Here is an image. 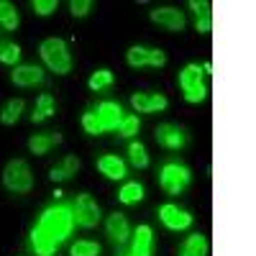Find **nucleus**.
<instances>
[{
    "mask_svg": "<svg viewBox=\"0 0 256 256\" xmlns=\"http://www.w3.org/2000/svg\"><path fill=\"white\" fill-rule=\"evenodd\" d=\"M49 236L56 241V244H64L70 236H72V230H74V218H72V205L67 202H59V205H52L46 208L44 212H41V218L38 223Z\"/></svg>",
    "mask_w": 256,
    "mask_h": 256,
    "instance_id": "nucleus-1",
    "label": "nucleus"
},
{
    "mask_svg": "<svg viewBox=\"0 0 256 256\" xmlns=\"http://www.w3.org/2000/svg\"><path fill=\"white\" fill-rule=\"evenodd\" d=\"M38 54L52 72H56V74H70L72 72V54H70V46L64 38H59V36L44 38L38 46Z\"/></svg>",
    "mask_w": 256,
    "mask_h": 256,
    "instance_id": "nucleus-2",
    "label": "nucleus"
},
{
    "mask_svg": "<svg viewBox=\"0 0 256 256\" xmlns=\"http://www.w3.org/2000/svg\"><path fill=\"white\" fill-rule=\"evenodd\" d=\"M180 88L184 92V100L198 105L208 98V84H205V74L200 64H184L182 72H180Z\"/></svg>",
    "mask_w": 256,
    "mask_h": 256,
    "instance_id": "nucleus-3",
    "label": "nucleus"
},
{
    "mask_svg": "<svg viewBox=\"0 0 256 256\" xmlns=\"http://www.w3.org/2000/svg\"><path fill=\"white\" fill-rule=\"evenodd\" d=\"M3 184L16 195H26L34 190V174L26 159H10L3 169Z\"/></svg>",
    "mask_w": 256,
    "mask_h": 256,
    "instance_id": "nucleus-4",
    "label": "nucleus"
},
{
    "mask_svg": "<svg viewBox=\"0 0 256 256\" xmlns=\"http://www.w3.org/2000/svg\"><path fill=\"white\" fill-rule=\"evenodd\" d=\"M192 182V172L187 164H180V162H166L162 169H159V187L166 192V195H180L184 192Z\"/></svg>",
    "mask_w": 256,
    "mask_h": 256,
    "instance_id": "nucleus-5",
    "label": "nucleus"
},
{
    "mask_svg": "<svg viewBox=\"0 0 256 256\" xmlns=\"http://www.w3.org/2000/svg\"><path fill=\"white\" fill-rule=\"evenodd\" d=\"M72 218H74V226L88 228V230L100 223V208H98V202L92 200V195H88V192L77 195V200H74V205H72Z\"/></svg>",
    "mask_w": 256,
    "mask_h": 256,
    "instance_id": "nucleus-6",
    "label": "nucleus"
},
{
    "mask_svg": "<svg viewBox=\"0 0 256 256\" xmlns=\"http://www.w3.org/2000/svg\"><path fill=\"white\" fill-rule=\"evenodd\" d=\"M126 64L134 70H141V67H164L166 64V54L162 49H152V46H131L126 52Z\"/></svg>",
    "mask_w": 256,
    "mask_h": 256,
    "instance_id": "nucleus-7",
    "label": "nucleus"
},
{
    "mask_svg": "<svg viewBox=\"0 0 256 256\" xmlns=\"http://www.w3.org/2000/svg\"><path fill=\"white\" fill-rule=\"evenodd\" d=\"M154 138L162 148H166V152H177V148H182L187 144V131L182 126H174V123H159L156 131H154Z\"/></svg>",
    "mask_w": 256,
    "mask_h": 256,
    "instance_id": "nucleus-8",
    "label": "nucleus"
},
{
    "mask_svg": "<svg viewBox=\"0 0 256 256\" xmlns=\"http://www.w3.org/2000/svg\"><path fill=\"white\" fill-rule=\"evenodd\" d=\"M148 18L154 20L156 26L166 28V31H172V34H180L184 31L187 26V18L180 8H172V6H164V8H154L152 13H148Z\"/></svg>",
    "mask_w": 256,
    "mask_h": 256,
    "instance_id": "nucleus-9",
    "label": "nucleus"
},
{
    "mask_svg": "<svg viewBox=\"0 0 256 256\" xmlns=\"http://www.w3.org/2000/svg\"><path fill=\"white\" fill-rule=\"evenodd\" d=\"M159 220L169 228V230H184V228H190L192 226V216H190V210H184V208H180V205H174V202H164V205H159Z\"/></svg>",
    "mask_w": 256,
    "mask_h": 256,
    "instance_id": "nucleus-10",
    "label": "nucleus"
},
{
    "mask_svg": "<svg viewBox=\"0 0 256 256\" xmlns=\"http://www.w3.org/2000/svg\"><path fill=\"white\" fill-rule=\"evenodd\" d=\"M92 113H95V118L100 120L102 134L116 131V128L120 126V120H123V108H120V102H113V100L98 102V108H95Z\"/></svg>",
    "mask_w": 256,
    "mask_h": 256,
    "instance_id": "nucleus-11",
    "label": "nucleus"
},
{
    "mask_svg": "<svg viewBox=\"0 0 256 256\" xmlns=\"http://www.w3.org/2000/svg\"><path fill=\"white\" fill-rule=\"evenodd\" d=\"M10 82L16 88H36L44 82V70L36 64H16L10 72Z\"/></svg>",
    "mask_w": 256,
    "mask_h": 256,
    "instance_id": "nucleus-12",
    "label": "nucleus"
},
{
    "mask_svg": "<svg viewBox=\"0 0 256 256\" xmlns=\"http://www.w3.org/2000/svg\"><path fill=\"white\" fill-rule=\"evenodd\" d=\"M131 105L136 113H159V110H166L169 100L162 92H134Z\"/></svg>",
    "mask_w": 256,
    "mask_h": 256,
    "instance_id": "nucleus-13",
    "label": "nucleus"
},
{
    "mask_svg": "<svg viewBox=\"0 0 256 256\" xmlns=\"http://www.w3.org/2000/svg\"><path fill=\"white\" fill-rule=\"evenodd\" d=\"M105 230H108L110 241L126 244L128 236H131V223H128V218L123 212H113V216H108V220H105Z\"/></svg>",
    "mask_w": 256,
    "mask_h": 256,
    "instance_id": "nucleus-14",
    "label": "nucleus"
},
{
    "mask_svg": "<svg viewBox=\"0 0 256 256\" xmlns=\"http://www.w3.org/2000/svg\"><path fill=\"white\" fill-rule=\"evenodd\" d=\"M98 169H100V174H105L108 180H123L128 174V166L118 154H102L98 159Z\"/></svg>",
    "mask_w": 256,
    "mask_h": 256,
    "instance_id": "nucleus-15",
    "label": "nucleus"
},
{
    "mask_svg": "<svg viewBox=\"0 0 256 256\" xmlns=\"http://www.w3.org/2000/svg\"><path fill=\"white\" fill-rule=\"evenodd\" d=\"M31 248L36 251V256H54L56 248H59V244L41 226H34L31 228Z\"/></svg>",
    "mask_w": 256,
    "mask_h": 256,
    "instance_id": "nucleus-16",
    "label": "nucleus"
},
{
    "mask_svg": "<svg viewBox=\"0 0 256 256\" xmlns=\"http://www.w3.org/2000/svg\"><path fill=\"white\" fill-rule=\"evenodd\" d=\"M56 144H62V134H56V131L34 134V136L28 138V152H31V154H36V156H44V154H49V152H52V148H54Z\"/></svg>",
    "mask_w": 256,
    "mask_h": 256,
    "instance_id": "nucleus-17",
    "label": "nucleus"
},
{
    "mask_svg": "<svg viewBox=\"0 0 256 256\" xmlns=\"http://www.w3.org/2000/svg\"><path fill=\"white\" fill-rule=\"evenodd\" d=\"M77 172H80V159H77L74 154H70V156H64L62 162H56V164L49 169V180H52V182H67V180H72Z\"/></svg>",
    "mask_w": 256,
    "mask_h": 256,
    "instance_id": "nucleus-18",
    "label": "nucleus"
},
{
    "mask_svg": "<svg viewBox=\"0 0 256 256\" xmlns=\"http://www.w3.org/2000/svg\"><path fill=\"white\" fill-rule=\"evenodd\" d=\"M192 10H195V28L200 31V34H210V28H212V6L208 3V0H190L187 3Z\"/></svg>",
    "mask_w": 256,
    "mask_h": 256,
    "instance_id": "nucleus-19",
    "label": "nucleus"
},
{
    "mask_svg": "<svg viewBox=\"0 0 256 256\" xmlns=\"http://www.w3.org/2000/svg\"><path fill=\"white\" fill-rule=\"evenodd\" d=\"M210 251V244L202 233H190V236L182 241L180 246V254L177 256H208Z\"/></svg>",
    "mask_w": 256,
    "mask_h": 256,
    "instance_id": "nucleus-20",
    "label": "nucleus"
},
{
    "mask_svg": "<svg viewBox=\"0 0 256 256\" xmlns=\"http://www.w3.org/2000/svg\"><path fill=\"white\" fill-rule=\"evenodd\" d=\"M152 244H154V230L152 226H138L134 233V254L131 256H152Z\"/></svg>",
    "mask_w": 256,
    "mask_h": 256,
    "instance_id": "nucleus-21",
    "label": "nucleus"
},
{
    "mask_svg": "<svg viewBox=\"0 0 256 256\" xmlns=\"http://www.w3.org/2000/svg\"><path fill=\"white\" fill-rule=\"evenodd\" d=\"M20 24V13L13 3L8 0H0V28L3 31H16Z\"/></svg>",
    "mask_w": 256,
    "mask_h": 256,
    "instance_id": "nucleus-22",
    "label": "nucleus"
},
{
    "mask_svg": "<svg viewBox=\"0 0 256 256\" xmlns=\"http://www.w3.org/2000/svg\"><path fill=\"white\" fill-rule=\"evenodd\" d=\"M24 108H26V102L20 100V98L8 100L3 105V110H0V123H3V126H16L18 118H20V113H24Z\"/></svg>",
    "mask_w": 256,
    "mask_h": 256,
    "instance_id": "nucleus-23",
    "label": "nucleus"
},
{
    "mask_svg": "<svg viewBox=\"0 0 256 256\" xmlns=\"http://www.w3.org/2000/svg\"><path fill=\"white\" fill-rule=\"evenodd\" d=\"M52 116H54V98L49 92L38 95V100L34 105V113H31V123H41V120H46Z\"/></svg>",
    "mask_w": 256,
    "mask_h": 256,
    "instance_id": "nucleus-24",
    "label": "nucleus"
},
{
    "mask_svg": "<svg viewBox=\"0 0 256 256\" xmlns=\"http://www.w3.org/2000/svg\"><path fill=\"white\" fill-rule=\"evenodd\" d=\"M118 200H120L123 205H136V202H141V200H144V184H138V182H126V184L118 190Z\"/></svg>",
    "mask_w": 256,
    "mask_h": 256,
    "instance_id": "nucleus-25",
    "label": "nucleus"
},
{
    "mask_svg": "<svg viewBox=\"0 0 256 256\" xmlns=\"http://www.w3.org/2000/svg\"><path fill=\"white\" fill-rule=\"evenodd\" d=\"M116 82V77H113V72L110 70H98V72H92L90 74V80H88V84H90V90H95V92H100V90H105V88H110V84Z\"/></svg>",
    "mask_w": 256,
    "mask_h": 256,
    "instance_id": "nucleus-26",
    "label": "nucleus"
},
{
    "mask_svg": "<svg viewBox=\"0 0 256 256\" xmlns=\"http://www.w3.org/2000/svg\"><path fill=\"white\" fill-rule=\"evenodd\" d=\"M128 159H131V164L136 169H146L148 166V154H146V146L141 141H131V146H128Z\"/></svg>",
    "mask_w": 256,
    "mask_h": 256,
    "instance_id": "nucleus-27",
    "label": "nucleus"
},
{
    "mask_svg": "<svg viewBox=\"0 0 256 256\" xmlns=\"http://www.w3.org/2000/svg\"><path fill=\"white\" fill-rule=\"evenodd\" d=\"M18 59H20V46L13 41H0V62L8 64V67H16Z\"/></svg>",
    "mask_w": 256,
    "mask_h": 256,
    "instance_id": "nucleus-28",
    "label": "nucleus"
},
{
    "mask_svg": "<svg viewBox=\"0 0 256 256\" xmlns=\"http://www.w3.org/2000/svg\"><path fill=\"white\" fill-rule=\"evenodd\" d=\"M70 256H100V244H95V241H88V238H82V241L72 244V248H70Z\"/></svg>",
    "mask_w": 256,
    "mask_h": 256,
    "instance_id": "nucleus-29",
    "label": "nucleus"
},
{
    "mask_svg": "<svg viewBox=\"0 0 256 256\" xmlns=\"http://www.w3.org/2000/svg\"><path fill=\"white\" fill-rule=\"evenodd\" d=\"M138 128H141L138 116H123V120H120V126L116 128V131H118V136H123V138H131V136L138 134Z\"/></svg>",
    "mask_w": 256,
    "mask_h": 256,
    "instance_id": "nucleus-30",
    "label": "nucleus"
},
{
    "mask_svg": "<svg viewBox=\"0 0 256 256\" xmlns=\"http://www.w3.org/2000/svg\"><path fill=\"white\" fill-rule=\"evenodd\" d=\"M82 128H84V134H90V136H100L102 134V128H100V120L95 118L92 110H88L82 116Z\"/></svg>",
    "mask_w": 256,
    "mask_h": 256,
    "instance_id": "nucleus-31",
    "label": "nucleus"
},
{
    "mask_svg": "<svg viewBox=\"0 0 256 256\" xmlns=\"http://www.w3.org/2000/svg\"><path fill=\"white\" fill-rule=\"evenodd\" d=\"M31 8H34L36 16H52L59 8V0H34Z\"/></svg>",
    "mask_w": 256,
    "mask_h": 256,
    "instance_id": "nucleus-32",
    "label": "nucleus"
},
{
    "mask_svg": "<svg viewBox=\"0 0 256 256\" xmlns=\"http://www.w3.org/2000/svg\"><path fill=\"white\" fill-rule=\"evenodd\" d=\"M90 10H92V0H72L70 3V13L74 18H84Z\"/></svg>",
    "mask_w": 256,
    "mask_h": 256,
    "instance_id": "nucleus-33",
    "label": "nucleus"
},
{
    "mask_svg": "<svg viewBox=\"0 0 256 256\" xmlns=\"http://www.w3.org/2000/svg\"><path fill=\"white\" fill-rule=\"evenodd\" d=\"M202 74H212V64H210V62L202 64Z\"/></svg>",
    "mask_w": 256,
    "mask_h": 256,
    "instance_id": "nucleus-34",
    "label": "nucleus"
}]
</instances>
